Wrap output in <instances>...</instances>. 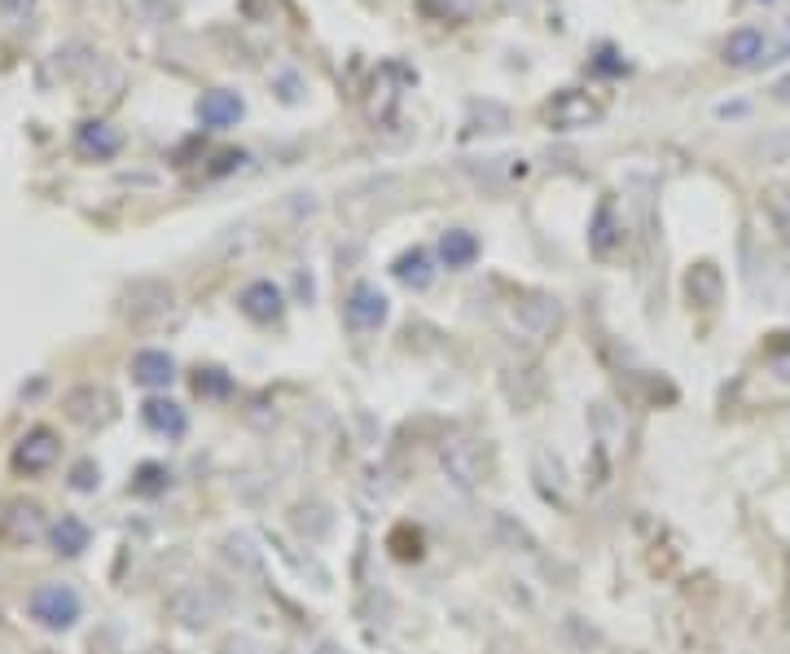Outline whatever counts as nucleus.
Instances as JSON below:
<instances>
[{
    "instance_id": "a878e982",
    "label": "nucleus",
    "mask_w": 790,
    "mask_h": 654,
    "mask_svg": "<svg viewBox=\"0 0 790 654\" xmlns=\"http://www.w3.org/2000/svg\"><path fill=\"white\" fill-rule=\"evenodd\" d=\"M510 128V110L501 102H475L470 106V132H506Z\"/></svg>"
},
{
    "instance_id": "4468645a",
    "label": "nucleus",
    "mask_w": 790,
    "mask_h": 654,
    "mask_svg": "<svg viewBox=\"0 0 790 654\" xmlns=\"http://www.w3.org/2000/svg\"><path fill=\"white\" fill-rule=\"evenodd\" d=\"M172 378H176V361H172L167 352H159V348H141V352L132 357V383H137V387H146V392H163V387H172Z\"/></svg>"
},
{
    "instance_id": "39448f33",
    "label": "nucleus",
    "mask_w": 790,
    "mask_h": 654,
    "mask_svg": "<svg viewBox=\"0 0 790 654\" xmlns=\"http://www.w3.org/2000/svg\"><path fill=\"white\" fill-rule=\"evenodd\" d=\"M216 615H220V602H216V593L202 588V584H181V588L167 593V619H176V623L189 628V632L211 628Z\"/></svg>"
},
{
    "instance_id": "f3484780",
    "label": "nucleus",
    "mask_w": 790,
    "mask_h": 654,
    "mask_svg": "<svg viewBox=\"0 0 790 654\" xmlns=\"http://www.w3.org/2000/svg\"><path fill=\"white\" fill-rule=\"evenodd\" d=\"M0 532H5L14 545H32V540L45 532L40 505H32V501H14L5 514H0Z\"/></svg>"
},
{
    "instance_id": "72a5a7b5",
    "label": "nucleus",
    "mask_w": 790,
    "mask_h": 654,
    "mask_svg": "<svg viewBox=\"0 0 790 654\" xmlns=\"http://www.w3.org/2000/svg\"><path fill=\"white\" fill-rule=\"evenodd\" d=\"M755 5H768V0H755Z\"/></svg>"
},
{
    "instance_id": "2f4dec72",
    "label": "nucleus",
    "mask_w": 790,
    "mask_h": 654,
    "mask_svg": "<svg viewBox=\"0 0 790 654\" xmlns=\"http://www.w3.org/2000/svg\"><path fill=\"white\" fill-rule=\"evenodd\" d=\"M312 654H347V650H342V641H334V637H321V641L312 645Z\"/></svg>"
},
{
    "instance_id": "7ed1b4c3",
    "label": "nucleus",
    "mask_w": 790,
    "mask_h": 654,
    "mask_svg": "<svg viewBox=\"0 0 790 654\" xmlns=\"http://www.w3.org/2000/svg\"><path fill=\"white\" fill-rule=\"evenodd\" d=\"M386 316H391V299H386L373 281H356V285L347 290V299H342V320L351 325L356 335H373V330H382Z\"/></svg>"
},
{
    "instance_id": "f8f14e48",
    "label": "nucleus",
    "mask_w": 790,
    "mask_h": 654,
    "mask_svg": "<svg viewBox=\"0 0 790 654\" xmlns=\"http://www.w3.org/2000/svg\"><path fill=\"white\" fill-rule=\"evenodd\" d=\"M720 54H724V62H729L733 71H751V67H759V62H764V54H768V36H764L759 27H737V32H729V36H724Z\"/></svg>"
},
{
    "instance_id": "a211bd4d",
    "label": "nucleus",
    "mask_w": 790,
    "mask_h": 654,
    "mask_svg": "<svg viewBox=\"0 0 790 654\" xmlns=\"http://www.w3.org/2000/svg\"><path fill=\"white\" fill-rule=\"evenodd\" d=\"M220 558H224L237 575H259V571H264V553H259V545H255L246 532H229V536L220 540Z\"/></svg>"
},
{
    "instance_id": "6ab92c4d",
    "label": "nucleus",
    "mask_w": 790,
    "mask_h": 654,
    "mask_svg": "<svg viewBox=\"0 0 790 654\" xmlns=\"http://www.w3.org/2000/svg\"><path fill=\"white\" fill-rule=\"evenodd\" d=\"M759 207H764V220H768V229L777 233V242H790V180L764 185Z\"/></svg>"
},
{
    "instance_id": "bb28decb",
    "label": "nucleus",
    "mask_w": 790,
    "mask_h": 654,
    "mask_svg": "<svg viewBox=\"0 0 790 654\" xmlns=\"http://www.w3.org/2000/svg\"><path fill=\"white\" fill-rule=\"evenodd\" d=\"M40 14V0H0V23L14 32H32Z\"/></svg>"
},
{
    "instance_id": "423d86ee",
    "label": "nucleus",
    "mask_w": 790,
    "mask_h": 654,
    "mask_svg": "<svg viewBox=\"0 0 790 654\" xmlns=\"http://www.w3.org/2000/svg\"><path fill=\"white\" fill-rule=\"evenodd\" d=\"M440 470L449 475L453 488L475 492L479 479H484V457H479L475 440H462V435H457V440H444V444H440Z\"/></svg>"
},
{
    "instance_id": "c756f323",
    "label": "nucleus",
    "mask_w": 790,
    "mask_h": 654,
    "mask_svg": "<svg viewBox=\"0 0 790 654\" xmlns=\"http://www.w3.org/2000/svg\"><path fill=\"white\" fill-rule=\"evenodd\" d=\"M194 392H198V396H229V392H233V383L224 378V370H198Z\"/></svg>"
},
{
    "instance_id": "0eeeda50",
    "label": "nucleus",
    "mask_w": 790,
    "mask_h": 654,
    "mask_svg": "<svg viewBox=\"0 0 790 654\" xmlns=\"http://www.w3.org/2000/svg\"><path fill=\"white\" fill-rule=\"evenodd\" d=\"M549 124L558 128V132H580V128H593V124H602V106L589 97V93H580V89H562L554 102H549Z\"/></svg>"
},
{
    "instance_id": "ddd939ff",
    "label": "nucleus",
    "mask_w": 790,
    "mask_h": 654,
    "mask_svg": "<svg viewBox=\"0 0 790 654\" xmlns=\"http://www.w3.org/2000/svg\"><path fill=\"white\" fill-rule=\"evenodd\" d=\"M685 294H689V303L694 307H720L724 303V272L711 264V259H698V264H689V272H685Z\"/></svg>"
},
{
    "instance_id": "9d476101",
    "label": "nucleus",
    "mask_w": 790,
    "mask_h": 654,
    "mask_svg": "<svg viewBox=\"0 0 790 654\" xmlns=\"http://www.w3.org/2000/svg\"><path fill=\"white\" fill-rule=\"evenodd\" d=\"M194 115H198V124H202V128L224 132V128H237V124H242L246 102H242L233 89H211V93H202V97H198Z\"/></svg>"
},
{
    "instance_id": "9b49d317",
    "label": "nucleus",
    "mask_w": 790,
    "mask_h": 654,
    "mask_svg": "<svg viewBox=\"0 0 790 654\" xmlns=\"http://www.w3.org/2000/svg\"><path fill=\"white\" fill-rule=\"evenodd\" d=\"M237 307H242V316H251L255 325H272V320H281V312H286V294H281V285H272V281H251V285L237 294Z\"/></svg>"
},
{
    "instance_id": "2eb2a0df",
    "label": "nucleus",
    "mask_w": 790,
    "mask_h": 654,
    "mask_svg": "<svg viewBox=\"0 0 790 654\" xmlns=\"http://www.w3.org/2000/svg\"><path fill=\"white\" fill-rule=\"evenodd\" d=\"M532 479H536V492H541L549 505H567V466H562V457H554L549 448H536V457H532Z\"/></svg>"
},
{
    "instance_id": "412c9836",
    "label": "nucleus",
    "mask_w": 790,
    "mask_h": 654,
    "mask_svg": "<svg viewBox=\"0 0 790 654\" xmlns=\"http://www.w3.org/2000/svg\"><path fill=\"white\" fill-rule=\"evenodd\" d=\"M75 141H80V150H84L89 159H115V154H119V145H124V137H119L106 119H89V124H80Z\"/></svg>"
},
{
    "instance_id": "473e14b6",
    "label": "nucleus",
    "mask_w": 790,
    "mask_h": 654,
    "mask_svg": "<svg viewBox=\"0 0 790 654\" xmlns=\"http://www.w3.org/2000/svg\"><path fill=\"white\" fill-rule=\"evenodd\" d=\"M772 97H777L781 106H790V75H781V80L772 84Z\"/></svg>"
},
{
    "instance_id": "b1692460",
    "label": "nucleus",
    "mask_w": 790,
    "mask_h": 654,
    "mask_svg": "<svg viewBox=\"0 0 790 654\" xmlns=\"http://www.w3.org/2000/svg\"><path fill=\"white\" fill-rule=\"evenodd\" d=\"M391 272H395V281H400V285H409V290H427V285L435 281V268H431V250H422V246L405 250L400 259L391 264Z\"/></svg>"
},
{
    "instance_id": "f03ea898",
    "label": "nucleus",
    "mask_w": 790,
    "mask_h": 654,
    "mask_svg": "<svg viewBox=\"0 0 790 654\" xmlns=\"http://www.w3.org/2000/svg\"><path fill=\"white\" fill-rule=\"evenodd\" d=\"M176 307V290L159 277H137L128 290H124V316L132 325H159L167 320Z\"/></svg>"
},
{
    "instance_id": "aec40b11",
    "label": "nucleus",
    "mask_w": 790,
    "mask_h": 654,
    "mask_svg": "<svg viewBox=\"0 0 790 654\" xmlns=\"http://www.w3.org/2000/svg\"><path fill=\"white\" fill-rule=\"evenodd\" d=\"M492 540H497L501 549H514V553H536V549H541L536 532H532L527 523H519L514 514H506V510L492 514Z\"/></svg>"
},
{
    "instance_id": "4be33fe9",
    "label": "nucleus",
    "mask_w": 790,
    "mask_h": 654,
    "mask_svg": "<svg viewBox=\"0 0 790 654\" xmlns=\"http://www.w3.org/2000/svg\"><path fill=\"white\" fill-rule=\"evenodd\" d=\"M619 233H624V224H619V215H615V202L611 198H602L597 202V211H593V224H589V246H593V255H611L615 250V242H619Z\"/></svg>"
},
{
    "instance_id": "6e6552de",
    "label": "nucleus",
    "mask_w": 790,
    "mask_h": 654,
    "mask_svg": "<svg viewBox=\"0 0 790 654\" xmlns=\"http://www.w3.org/2000/svg\"><path fill=\"white\" fill-rule=\"evenodd\" d=\"M58 457H62L58 435H54L49 427H36V431H27V435L19 440V448H14V470H19V475H45V470H54Z\"/></svg>"
},
{
    "instance_id": "c85d7f7f",
    "label": "nucleus",
    "mask_w": 790,
    "mask_h": 654,
    "mask_svg": "<svg viewBox=\"0 0 790 654\" xmlns=\"http://www.w3.org/2000/svg\"><path fill=\"white\" fill-rule=\"evenodd\" d=\"M71 488H75V492H97V488H102V466L89 462V457L75 462V466H71Z\"/></svg>"
},
{
    "instance_id": "1a4fd4ad",
    "label": "nucleus",
    "mask_w": 790,
    "mask_h": 654,
    "mask_svg": "<svg viewBox=\"0 0 790 654\" xmlns=\"http://www.w3.org/2000/svg\"><path fill=\"white\" fill-rule=\"evenodd\" d=\"M67 418L75 427H106L111 422V392L97 387V383H84V387H71L67 400H62Z\"/></svg>"
},
{
    "instance_id": "f257e3e1",
    "label": "nucleus",
    "mask_w": 790,
    "mask_h": 654,
    "mask_svg": "<svg viewBox=\"0 0 790 654\" xmlns=\"http://www.w3.org/2000/svg\"><path fill=\"white\" fill-rule=\"evenodd\" d=\"M80 610H84V602H80V593L71 588V584H36L32 588V597H27V615L40 623V628H49V632H67L75 619H80Z\"/></svg>"
},
{
    "instance_id": "5701e85b",
    "label": "nucleus",
    "mask_w": 790,
    "mask_h": 654,
    "mask_svg": "<svg viewBox=\"0 0 790 654\" xmlns=\"http://www.w3.org/2000/svg\"><path fill=\"white\" fill-rule=\"evenodd\" d=\"M89 540H93V532H89V523H84V518H75V514H62V518L49 527V545H54V553H62V558L84 553V549H89Z\"/></svg>"
},
{
    "instance_id": "7c9ffc66",
    "label": "nucleus",
    "mask_w": 790,
    "mask_h": 654,
    "mask_svg": "<svg viewBox=\"0 0 790 654\" xmlns=\"http://www.w3.org/2000/svg\"><path fill=\"white\" fill-rule=\"evenodd\" d=\"M141 479H146V483H137L141 492H159V488H163V483H154V479H163V470H159V466H146V470H141Z\"/></svg>"
},
{
    "instance_id": "20e7f679",
    "label": "nucleus",
    "mask_w": 790,
    "mask_h": 654,
    "mask_svg": "<svg viewBox=\"0 0 790 654\" xmlns=\"http://www.w3.org/2000/svg\"><path fill=\"white\" fill-rule=\"evenodd\" d=\"M510 320L523 339H549L562 325V303L554 294H523L510 303Z\"/></svg>"
},
{
    "instance_id": "dca6fc26",
    "label": "nucleus",
    "mask_w": 790,
    "mask_h": 654,
    "mask_svg": "<svg viewBox=\"0 0 790 654\" xmlns=\"http://www.w3.org/2000/svg\"><path fill=\"white\" fill-rule=\"evenodd\" d=\"M479 255H484V246H479V237H475L470 229H444V233H440V264H444L449 272L475 268Z\"/></svg>"
},
{
    "instance_id": "cd10ccee",
    "label": "nucleus",
    "mask_w": 790,
    "mask_h": 654,
    "mask_svg": "<svg viewBox=\"0 0 790 654\" xmlns=\"http://www.w3.org/2000/svg\"><path fill=\"white\" fill-rule=\"evenodd\" d=\"M294 523H299V532L303 536H312V540H321L325 532H329V510L321 505V501H312V505H299V514H294Z\"/></svg>"
},
{
    "instance_id": "393cba45",
    "label": "nucleus",
    "mask_w": 790,
    "mask_h": 654,
    "mask_svg": "<svg viewBox=\"0 0 790 654\" xmlns=\"http://www.w3.org/2000/svg\"><path fill=\"white\" fill-rule=\"evenodd\" d=\"M141 422H146L154 435H172V440L185 435V427H189V422H185V409L172 405V400H146V405H141Z\"/></svg>"
}]
</instances>
